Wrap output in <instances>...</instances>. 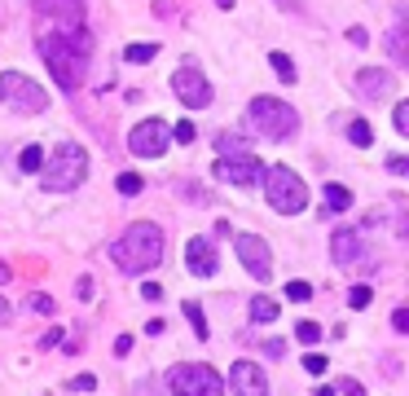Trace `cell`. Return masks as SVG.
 <instances>
[{
	"instance_id": "6da1fadb",
	"label": "cell",
	"mask_w": 409,
	"mask_h": 396,
	"mask_svg": "<svg viewBox=\"0 0 409 396\" xmlns=\"http://www.w3.org/2000/svg\"><path fill=\"white\" fill-rule=\"evenodd\" d=\"M88 53H93V40H88V27H84V22L70 27V31L40 35V57H44V66L53 70L62 93L84 88V79H88Z\"/></svg>"
},
{
	"instance_id": "7a4b0ae2",
	"label": "cell",
	"mask_w": 409,
	"mask_h": 396,
	"mask_svg": "<svg viewBox=\"0 0 409 396\" xmlns=\"http://www.w3.org/2000/svg\"><path fill=\"white\" fill-rule=\"evenodd\" d=\"M163 256H167V234L159 229V225H150V220L128 225V229L111 243V260L119 264V273H128V278L159 269Z\"/></svg>"
},
{
	"instance_id": "3957f363",
	"label": "cell",
	"mask_w": 409,
	"mask_h": 396,
	"mask_svg": "<svg viewBox=\"0 0 409 396\" xmlns=\"http://www.w3.org/2000/svg\"><path fill=\"white\" fill-rule=\"evenodd\" d=\"M84 176H88V150L75 146V141H57L53 159L40 163L44 194H70V189L84 185Z\"/></svg>"
},
{
	"instance_id": "277c9868",
	"label": "cell",
	"mask_w": 409,
	"mask_h": 396,
	"mask_svg": "<svg viewBox=\"0 0 409 396\" xmlns=\"http://www.w3.org/2000/svg\"><path fill=\"white\" fill-rule=\"evenodd\" d=\"M260 185H264L269 207L282 211V216H295V211L308 207V185H304V176L291 172V167H282V163H278V167H264Z\"/></svg>"
},
{
	"instance_id": "5b68a950",
	"label": "cell",
	"mask_w": 409,
	"mask_h": 396,
	"mask_svg": "<svg viewBox=\"0 0 409 396\" xmlns=\"http://www.w3.org/2000/svg\"><path fill=\"white\" fill-rule=\"evenodd\" d=\"M247 119H251V128H256L260 137H269V141H286L299 128L295 106H286L278 97H256V102L247 106Z\"/></svg>"
},
{
	"instance_id": "8992f818",
	"label": "cell",
	"mask_w": 409,
	"mask_h": 396,
	"mask_svg": "<svg viewBox=\"0 0 409 396\" xmlns=\"http://www.w3.org/2000/svg\"><path fill=\"white\" fill-rule=\"evenodd\" d=\"M167 388L176 396H225V379L216 375L211 366H189L180 361L167 370Z\"/></svg>"
},
{
	"instance_id": "52a82bcc",
	"label": "cell",
	"mask_w": 409,
	"mask_h": 396,
	"mask_svg": "<svg viewBox=\"0 0 409 396\" xmlns=\"http://www.w3.org/2000/svg\"><path fill=\"white\" fill-rule=\"evenodd\" d=\"M0 97L14 106L18 115H40L44 106H49V93L35 79H27L22 70H5V75H0Z\"/></svg>"
},
{
	"instance_id": "ba28073f",
	"label": "cell",
	"mask_w": 409,
	"mask_h": 396,
	"mask_svg": "<svg viewBox=\"0 0 409 396\" xmlns=\"http://www.w3.org/2000/svg\"><path fill=\"white\" fill-rule=\"evenodd\" d=\"M229 238H234V251H238V260H242V269L256 282H269L273 278V251H269V243H264L260 234H229Z\"/></svg>"
},
{
	"instance_id": "9c48e42d",
	"label": "cell",
	"mask_w": 409,
	"mask_h": 396,
	"mask_svg": "<svg viewBox=\"0 0 409 396\" xmlns=\"http://www.w3.org/2000/svg\"><path fill=\"white\" fill-rule=\"evenodd\" d=\"M211 176H216V181H225V185L247 189V185H260L264 163L256 159V154H220L216 167H211Z\"/></svg>"
},
{
	"instance_id": "30bf717a",
	"label": "cell",
	"mask_w": 409,
	"mask_h": 396,
	"mask_svg": "<svg viewBox=\"0 0 409 396\" xmlns=\"http://www.w3.org/2000/svg\"><path fill=\"white\" fill-rule=\"evenodd\" d=\"M167 146H172V132H167L163 119H141V124L128 132V150L141 154V159H163Z\"/></svg>"
},
{
	"instance_id": "8fae6325",
	"label": "cell",
	"mask_w": 409,
	"mask_h": 396,
	"mask_svg": "<svg viewBox=\"0 0 409 396\" xmlns=\"http://www.w3.org/2000/svg\"><path fill=\"white\" fill-rule=\"evenodd\" d=\"M172 93L189 106V111H207V106H211V84L202 79L194 66H180L172 75Z\"/></svg>"
},
{
	"instance_id": "7c38bea8",
	"label": "cell",
	"mask_w": 409,
	"mask_h": 396,
	"mask_svg": "<svg viewBox=\"0 0 409 396\" xmlns=\"http://www.w3.org/2000/svg\"><path fill=\"white\" fill-rule=\"evenodd\" d=\"M229 383H234V396H273L269 392V375L256 366V361H234V370H229Z\"/></svg>"
},
{
	"instance_id": "4fadbf2b",
	"label": "cell",
	"mask_w": 409,
	"mask_h": 396,
	"mask_svg": "<svg viewBox=\"0 0 409 396\" xmlns=\"http://www.w3.org/2000/svg\"><path fill=\"white\" fill-rule=\"evenodd\" d=\"M216 247H211V238H189L185 243V269L194 273V278H211L216 273Z\"/></svg>"
},
{
	"instance_id": "5bb4252c",
	"label": "cell",
	"mask_w": 409,
	"mask_h": 396,
	"mask_svg": "<svg viewBox=\"0 0 409 396\" xmlns=\"http://www.w3.org/2000/svg\"><path fill=\"white\" fill-rule=\"evenodd\" d=\"M330 256L339 269H348V264H356L361 256H365V238H361V229H343L330 238Z\"/></svg>"
},
{
	"instance_id": "9a60e30c",
	"label": "cell",
	"mask_w": 409,
	"mask_h": 396,
	"mask_svg": "<svg viewBox=\"0 0 409 396\" xmlns=\"http://www.w3.org/2000/svg\"><path fill=\"white\" fill-rule=\"evenodd\" d=\"M356 93L365 102H383L392 93V70H383V66H365V70H356Z\"/></svg>"
},
{
	"instance_id": "2e32d148",
	"label": "cell",
	"mask_w": 409,
	"mask_h": 396,
	"mask_svg": "<svg viewBox=\"0 0 409 396\" xmlns=\"http://www.w3.org/2000/svg\"><path fill=\"white\" fill-rule=\"evenodd\" d=\"M31 5H35V14H44V18H57V22H66V27H79L88 0H31Z\"/></svg>"
},
{
	"instance_id": "e0dca14e",
	"label": "cell",
	"mask_w": 409,
	"mask_h": 396,
	"mask_svg": "<svg viewBox=\"0 0 409 396\" xmlns=\"http://www.w3.org/2000/svg\"><path fill=\"white\" fill-rule=\"evenodd\" d=\"M278 313H282V304L273 295H256L251 299V321L256 326H264V321H278Z\"/></svg>"
},
{
	"instance_id": "ac0fdd59",
	"label": "cell",
	"mask_w": 409,
	"mask_h": 396,
	"mask_svg": "<svg viewBox=\"0 0 409 396\" xmlns=\"http://www.w3.org/2000/svg\"><path fill=\"white\" fill-rule=\"evenodd\" d=\"M405 22H396L392 27V35H388V53H392V62L396 66H409V44H405Z\"/></svg>"
},
{
	"instance_id": "d6986e66",
	"label": "cell",
	"mask_w": 409,
	"mask_h": 396,
	"mask_svg": "<svg viewBox=\"0 0 409 396\" xmlns=\"http://www.w3.org/2000/svg\"><path fill=\"white\" fill-rule=\"evenodd\" d=\"M352 207V189L339 185V181H330L326 185V211H348Z\"/></svg>"
},
{
	"instance_id": "ffe728a7",
	"label": "cell",
	"mask_w": 409,
	"mask_h": 396,
	"mask_svg": "<svg viewBox=\"0 0 409 396\" xmlns=\"http://www.w3.org/2000/svg\"><path fill=\"white\" fill-rule=\"evenodd\" d=\"M348 141H352L356 150H370L374 146V128H370L365 119H352V124H348Z\"/></svg>"
},
{
	"instance_id": "44dd1931",
	"label": "cell",
	"mask_w": 409,
	"mask_h": 396,
	"mask_svg": "<svg viewBox=\"0 0 409 396\" xmlns=\"http://www.w3.org/2000/svg\"><path fill=\"white\" fill-rule=\"evenodd\" d=\"M185 317H189V326H194V334L198 339H207V317H202V308H198V299H185Z\"/></svg>"
},
{
	"instance_id": "7402d4cb",
	"label": "cell",
	"mask_w": 409,
	"mask_h": 396,
	"mask_svg": "<svg viewBox=\"0 0 409 396\" xmlns=\"http://www.w3.org/2000/svg\"><path fill=\"white\" fill-rule=\"evenodd\" d=\"M124 57H128V62H137V66H146V62H154V57H159V49H154V44H128Z\"/></svg>"
},
{
	"instance_id": "603a6c76",
	"label": "cell",
	"mask_w": 409,
	"mask_h": 396,
	"mask_svg": "<svg viewBox=\"0 0 409 396\" xmlns=\"http://www.w3.org/2000/svg\"><path fill=\"white\" fill-rule=\"evenodd\" d=\"M269 62H273V70H278L282 84H295V62H291L286 53H269Z\"/></svg>"
},
{
	"instance_id": "cb8c5ba5",
	"label": "cell",
	"mask_w": 409,
	"mask_h": 396,
	"mask_svg": "<svg viewBox=\"0 0 409 396\" xmlns=\"http://www.w3.org/2000/svg\"><path fill=\"white\" fill-rule=\"evenodd\" d=\"M115 189H119V194H141L146 181H141L137 172H119V176H115Z\"/></svg>"
},
{
	"instance_id": "d4e9b609",
	"label": "cell",
	"mask_w": 409,
	"mask_h": 396,
	"mask_svg": "<svg viewBox=\"0 0 409 396\" xmlns=\"http://www.w3.org/2000/svg\"><path fill=\"white\" fill-rule=\"evenodd\" d=\"M295 339L299 343H317L321 339V326H317V321H308V317H299L295 321Z\"/></svg>"
},
{
	"instance_id": "484cf974",
	"label": "cell",
	"mask_w": 409,
	"mask_h": 396,
	"mask_svg": "<svg viewBox=\"0 0 409 396\" xmlns=\"http://www.w3.org/2000/svg\"><path fill=\"white\" fill-rule=\"evenodd\" d=\"M40 163H44V150H40V146H27V150L18 154V167H22V172H40Z\"/></svg>"
},
{
	"instance_id": "4316f807",
	"label": "cell",
	"mask_w": 409,
	"mask_h": 396,
	"mask_svg": "<svg viewBox=\"0 0 409 396\" xmlns=\"http://www.w3.org/2000/svg\"><path fill=\"white\" fill-rule=\"evenodd\" d=\"M194 137H198V128L189 124V119H180V124H172V141H180V146H194Z\"/></svg>"
},
{
	"instance_id": "83f0119b",
	"label": "cell",
	"mask_w": 409,
	"mask_h": 396,
	"mask_svg": "<svg viewBox=\"0 0 409 396\" xmlns=\"http://www.w3.org/2000/svg\"><path fill=\"white\" fill-rule=\"evenodd\" d=\"M370 299H374V286H365V282L348 291V304H352V308H370Z\"/></svg>"
},
{
	"instance_id": "f1b7e54d",
	"label": "cell",
	"mask_w": 409,
	"mask_h": 396,
	"mask_svg": "<svg viewBox=\"0 0 409 396\" xmlns=\"http://www.w3.org/2000/svg\"><path fill=\"white\" fill-rule=\"evenodd\" d=\"M216 146H220V154H247V141L242 137H229V132H220V137H216Z\"/></svg>"
},
{
	"instance_id": "f546056e",
	"label": "cell",
	"mask_w": 409,
	"mask_h": 396,
	"mask_svg": "<svg viewBox=\"0 0 409 396\" xmlns=\"http://www.w3.org/2000/svg\"><path fill=\"white\" fill-rule=\"evenodd\" d=\"M286 299H295V304H308V299H312V286H308V282H286Z\"/></svg>"
},
{
	"instance_id": "4dcf8cb0",
	"label": "cell",
	"mask_w": 409,
	"mask_h": 396,
	"mask_svg": "<svg viewBox=\"0 0 409 396\" xmlns=\"http://www.w3.org/2000/svg\"><path fill=\"white\" fill-rule=\"evenodd\" d=\"M392 124H396V132H401V137H409V102H396Z\"/></svg>"
},
{
	"instance_id": "1f68e13d",
	"label": "cell",
	"mask_w": 409,
	"mask_h": 396,
	"mask_svg": "<svg viewBox=\"0 0 409 396\" xmlns=\"http://www.w3.org/2000/svg\"><path fill=\"white\" fill-rule=\"evenodd\" d=\"M62 339H66V330H62V326H53V330H44V334H40V348L49 352V348H57Z\"/></svg>"
},
{
	"instance_id": "d6a6232c",
	"label": "cell",
	"mask_w": 409,
	"mask_h": 396,
	"mask_svg": "<svg viewBox=\"0 0 409 396\" xmlns=\"http://www.w3.org/2000/svg\"><path fill=\"white\" fill-rule=\"evenodd\" d=\"M31 308H35V313H44V317H49V313H57L53 295H31Z\"/></svg>"
},
{
	"instance_id": "836d02e7",
	"label": "cell",
	"mask_w": 409,
	"mask_h": 396,
	"mask_svg": "<svg viewBox=\"0 0 409 396\" xmlns=\"http://www.w3.org/2000/svg\"><path fill=\"white\" fill-rule=\"evenodd\" d=\"M304 370H308V375H326V357H321V352H308V357H304Z\"/></svg>"
},
{
	"instance_id": "e575fe53",
	"label": "cell",
	"mask_w": 409,
	"mask_h": 396,
	"mask_svg": "<svg viewBox=\"0 0 409 396\" xmlns=\"http://www.w3.org/2000/svg\"><path fill=\"white\" fill-rule=\"evenodd\" d=\"M66 388L70 392H93V388H97V375H79V379H70Z\"/></svg>"
},
{
	"instance_id": "d590c367",
	"label": "cell",
	"mask_w": 409,
	"mask_h": 396,
	"mask_svg": "<svg viewBox=\"0 0 409 396\" xmlns=\"http://www.w3.org/2000/svg\"><path fill=\"white\" fill-rule=\"evenodd\" d=\"M260 348L269 352V361H278V357L286 352V343H282V339H260Z\"/></svg>"
},
{
	"instance_id": "8d00e7d4",
	"label": "cell",
	"mask_w": 409,
	"mask_h": 396,
	"mask_svg": "<svg viewBox=\"0 0 409 396\" xmlns=\"http://www.w3.org/2000/svg\"><path fill=\"white\" fill-rule=\"evenodd\" d=\"M388 172H392V176H405V172H409V159H405V154H392V159H388Z\"/></svg>"
},
{
	"instance_id": "74e56055",
	"label": "cell",
	"mask_w": 409,
	"mask_h": 396,
	"mask_svg": "<svg viewBox=\"0 0 409 396\" xmlns=\"http://www.w3.org/2000/svg\"><path fill=\"white\" fill-rule=\"evenodd\" d=\"M392 326H396V330H401V334L409 330V308H396V313H392Z\"/></svg>"
},
{
	"instance_id": "f35d334b",
	"label": "cell",
	"mask_w": 409,
	"mask_h": 396,
	"mask_svg": "<svg viewBox=\"0 0 409 396\" xmlns=\"http://www.w3.org/2000/svg\"><path fill=\"white\" fill-rule=\"evenodd\" d=\"M339 392H343V396H365V388H361L356 379H343V383H339Z\"/></svg>"
},
{
	"instance_id": "ab89813d",
	"label": "cell",
	"mask_w": 409,
	"mask_h": 396,
	"mask_svg": "<svg viewBox=\"0 0 409 396\" xmlns=\"http://www.w3.org/2000/svg\"><path fill=\"white\" fill-rule=\"evenodd\" d=\"M132 352V334H119L115 339V357H128Z\"/></svg>"
},
{
	"instance_id": "60d3db41",
	"label": "cell",
	"mask_w": 409,
	"mask_h": 396,
	"mask_svg": "<svg viewBox=\"0 0 409 396\" xmlns=\"http://www.w3.org/2000/svg\"><path fill=\"white\" fill-rule=\"evenodd\" d=\"M75 295H79V299H93V278H79V282H75Z\"/></svg>"
},
{
	"instance_id": "b9f144b4",
	"label": "cell",
	"mask_w": 409,
	"mask_h": 396,
	"mask_svg": "<svg viewBox=\"0 0 409 396\" xmlns=\"http://www.w3.org/2000/svg\"><path fill=\"white\" fill-rule=\"evenodd\" d=\"M9 321H14V308H9V299L0 295V326H9Z\"/></svg>"
},
{
	"instance_id": "7bdbcfd3",
	"label": "cell",
	"mask_w": 409,
	"mask_h": 396,
	"mask_svg": "<svg viewBox=\"0 0 409 396\" xmlns=\"http://www.w3.org/2000/svg\"><path fill=\"white\" fill-rule=\"evenodd\" d=\"M141 295H146V299H163V286L159 282H146V286H141Z\"/></svg>"
},
{
	"instance_id": "ee69618b",
	"label": "cell",
	"mask_w": 409,
	"mask_h": 396,
	"mask_svg": "<svg viewBox=\"0 0 409 396\" xmlns=\"http://www.w3.org/2000/svg\"><path fill=\"white\" fill-rule=\"evenodd\" d=\"M163 330H167L163 317H150V321H146V334H163Z\"/></svg>"
},
{
	"instance_id": "f6af8a7d",
	"label": "cell",
	"mask_w": 409,
	"mask_h": 396,
	"mask_svg": "<svg viewBox=\"0 0 409 396\" xmlns=\"http://www.w3.org/2000/svg\"><path fill=\"white\" fill-rule=\"evenodd\" d=\"M0 282H9V264L5 260H0Z\"/></svg>"
},
{
	"instance_id": "bcb514c9",
	"label": "cell",
	"mask_w": 409,
	"mask_h": 396,
	"mask_svg": "<svg viewBox=\"0 0 409 396\" xmlns=\"http://www.w3.org/2000/svg\"><path fill=\"white\" fill-rule=\"evenodd\" d=\"M216 9H234V0H216Z\"/></svg>"
},
{
	"instance_id": "7dc6e473",
	"label": "cell",
	"mask_w": 409,
	"mask_h": 396,
	"mask_svg": "<svg viewBox=\"0 0 409 396\" xmlns=\"http://www.w3.org/2000/svg\"><path fill=\"white\" fill-rule=\"evenodd\" d=\"M317 396H334V388H317Z\"/></svg>"
}]
</instances>
